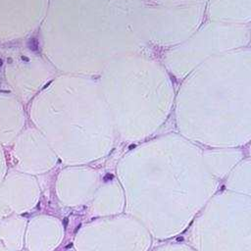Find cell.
I'll list each match as a JSON object with an SVG mask.
<instances>
[{
	"label": "cell",
	"instance_id": "6da1fadb",
	"mask_svg": "<svg viewBox=\"0 0 251 251\" xmlns=\"http://www.w3.org/2000/svg\"><path fill=\"white\" fill-rule=\"evenodd\" d=\"M144 0H49L39 51L58 74L98 76L147 45Z\"/></svg>",
	"mask_w": 251,
	"mask_h": 251
},
{
	"label": "cell",
	"instance_id": "7a4b0ae2",
	"mask_svg": "<svg viewBox=\"0 0 251 251\" xmlns=\"http://www.w3.org/2000/svg\"><path fill=\"white\" fill-rule=\"evenodd\" d=\"M30 103V116L38 130L62 151L87 131L106 100L98 77L58 74Z\"/></svg>",
	"mask_w": 251,
	"mask_h": 251
},
{
	"label": "cell",
	"instance_id": "3957f363",
	"mask_svg": "<svg viewBox=\"0 0 251 251\" xmlns=\"http://www.w3.org/2000/svg\"><path fill=\"white\" fill-rule=\"evenodd\" d=\"M250 38L251 30L247 25L210 21L202 24L184 41L168 49L163 65L169 74L184 79L208 59L246 47Z\"/></svg>",
	"mask_w": 251,
	"mask_h": 251
},
{
	"label": "cell",
	"instance_id": "277c9868",
	"mask_svg": "<svg viewBox=\"0 0 251 251\" xmlns=\"http://www.w3.org/2000/svg\"><path fill=\"white\" fill-rule=\"evenodd\" d=\"M1 55L0 80L22 103L31 101L58 75L39 49L14 44L3 48Z\"/></svg>",
	"mask_w": 251,
	"mask_h": 251
},
{
	"label": "cell",
	"instance_id": "5b68a950",
	"mask_svg": "<svg viewBox=\"0 0 251 251\" xmlns=\"http://www.w3.org/2000/svg\"><path fill=\"white\" fill-rule=\"evenodd\" d=\"M206 5L154 4L145 5L147 44L172 48L189 37L202 24Z\"/></svg>",
	"mask_w": 251,
	"mask_h": 251
},
{
	"label": "cell",
	"instance_id": "8992f818",
	"mask_svg": "<svg viewBox=\"0 0 251 251\" xmlns=\"http://www.w3.org/2000/svg\"><path fill=\"white\" fill-rule=\"evenodd\" d=\"M49 0H0V49L38 31Z\"/></svg>",
	"mask_w": 251,
	"mask_h": 251
},
{
	"label": "cell",
	"instance_id": "52a82bcc",
	"mask_svg": "<svg viewBox=\"0 0 251 251\" xmlns=\"http://www.w3.org/2000/svg\"><path fill=\"white\" fill-rule=\"evenodd\" d=\"M206 15L210 21L247 25L251 21V0H210Z\"/></svg>",
	"mask_w": 251,
	"mask_h": 251
},
{
	"label": "cell",
	"instance_id": "ba28073f",
	"mask_svg": "<svg viewBox=\"0 0 251 251\" xmlns=\"http://www.w3.org/2000/svg\"><path fill=\"white\" fill-rule=\"evenodd\" d=\"M24 122L23 103L10 92H0V142L16 138Z\"/></svg>",
	"mask_w": 251,
	"mask_h": 251
},
{
	"label": "cell",
	"instance_id": "9c48e42d",
	"mask_svg": "<svg viewBox=\"0 0 251 251\" xmlns=\"http://www.w3.org/2000/svg\"><path fill=\"white\" fill-rule=\"evenodd\" d=\"M0 84H1V80H0Z\"/></svg>",
	"mask_w": 251,
	"mask_h": 251
}]
</instances>
